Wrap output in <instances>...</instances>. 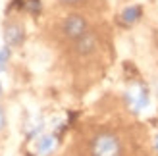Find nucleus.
Here are the masks:
<instances>
[{"mask_svg":"<svg viewBox=\"0 0 158 156\" xmlns=\"http://www.w3.org/2000/svg\"><path fill=\"white\" fill-rule=\"evenodd\" d=\"M0 95H2V85H0Z\"/></svg>","mask_w":158,"mask_h":156,"instance_id":"nucleus-11","label":"nucleus"},{"mask_svg":"<svg viewBox=\"0 0 158 156\" xmlns=\"http://www.w3.org/2000/svg\"><path fill=\"white\" fill-rule=\"evenodd\" d=\"M60 2H64V4H77V2H81V0H60Z\"/></svg>","mask_w":158,"mask_h":156,"instance_id":"nucleus-10","label":"nucleus"},{"mask_svg":"<svg viewBox=\"0 0 158 156\" xmlns=\"http://www.w3.org/2000/svg\"><path fill=\"white\" fill-rule=\"evenodd\" d=\"M6 127V114H4V110L0 108V131H2Z\"/></svg>","mask_w":158,"mask_h":156,"instance_id":"nucleus-9","label":"nucleus"},{"mask_svg":"<svg viewBox=\"0 0 158 156\" xmlns=\"http://www.w3.org/2000/svg\"><path fill=\"white\" fill-rule=\"evenodd\" d=\"M6 60H8V48H4L2 52H0V69L4 68V64H6Z\"/></svg>","mask_w":158,"mask_h":156,"instance_id":"nucleus-8","label":"nucleus"},{"mask_svg":"<svg viewBox=\"0 0 158 156\" xmlns=\"http://www.w3.org/2000/svg\"><path fill=\"white\" fill-rule=\"evenodd\" d=\"M139 18H141V6H129V8H125L123 14H122V19L125 23H135Z\"/></svg>","mask_w":158,"mask_h":156,"instance_id":"nucleus-5","label":"nucleus"},{"mask_svg":"<svg viewBox=\"0 0 158 156\" xmlns=\"http://www.w3.org/2000/svg\"><path fill=\"white\" fill-rule=\"evenodd\" d=\"M97 44H98L97 35H94L93 31H87L81 39H77V41H75V50L85 56V54H91V52L97 50Z\"/></svg>","mask_w":158,"mask_h":156,"instance_id":"nucleus-4","label":"nucleus"},{"mask_svg":"<svg viewBox=\"0 0 158 156\" xmlns=\"http://www.w3.org/2000/svg\"><path fill=\"white\" fill-rule=\"evenodd\" d=\"M23 39H25V29L19 21H6L4 25V43L8 46H19L23 43Z\"/></svg>","mask_w":158,"mask_h":156,"instance_id":"nucleus-3","label":"nucleus"},{"mask_svg":"<svg viewBox=\"0 0 158 156\" xmlns=\"http://www.w3.org/2000/svg\"><path fill=\"white\" fill-rule=\"evenodd\" d=\"M62 35H64L68 41H72L75 43L77 39H81L87 31H89V25H87V21L83 15H79V14H69L68 18L62 21Z\"/></svg>","mask_w":158,"mask_h":156,"instance_id":"nucleus-2","label":"nucleus"},{"mask_svg":"<svg viewBox=\"0 0 158 156\" xmlns=\"http://www.w3.org/2000/svg\"><path fill=\"white\" fill-rule=\"evenodd\" d=\"M50 146H52V139H50V137H44L43 141L39 143V150H41V152H46Z\"/></svg>","mask_w":158,"mask_h":156,"instance_id":"nucleus-6","label":"nucleus"},{"mask_svg":"<svg viewBox=\"0 0 158 156\" xmlns=\"http://www.w3.org/2000/svg\"><path fill=\"white\" fill-rule=\"evenodd\" d=\"M125 141L112 129H100L93 133L87 143V156H125Z\"/></svg>","mask_w":158,"mask_h":156,"instance_id":"nucleus-1","label":"nucleus"},{"mask_svg":"<svg viewBox=\"0 0 158 156\" xmlns=\"http://www.w3.org/2000/svg\"><path fill=\"white\" fill-rule=\"evenodd\" d=\"M25 6H27V10H29L31 14H37V12H39V0H29Z\"/></svg>","mask_w":158,"mask_h":156,"instance_id":"nucleus-7","label":"nucleus"}]
</instances>
